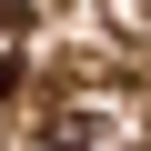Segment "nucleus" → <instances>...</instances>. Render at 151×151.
<instances>
[{
  "label": "nucleus",
  "instance_id": "1",
  "mask_svg": "<svg viewBox=\"0 0 151 151\" xmlns=\"http://www.w3.org/2000/svg\"><path fill=\"white\" fill-rule=\"evenodd\" d=\"M20 70H30V10H20V0H0V101L20 91Z\"/></svg>",
  "mask_w": 151,
  "mask_h": 151
}]
</instances>
